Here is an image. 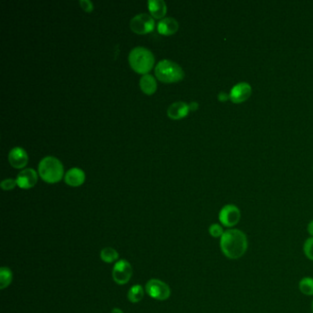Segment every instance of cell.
<instances>
[{"instance_id":"1","label":"cell","mask_w":313,"mask_h":313,"mask_svg":"<svg viewBox=\"0 0 313 313\" xmlns=\"http://www.w3.org/2000/svg\"><path fill=\"white\" fill-rule=\"evenodd\" d=\"M248 241L246 234L236 229L224 231L221 238V249L223 255L230 259H239L246 254Z\"/></svg>"},{"instance_id":"2","label":"cell","mask_w":313,"mask_h":313,"mask_svg":"<svg viewBox=\"0 0 313 313\" xmlns=\"http://www.w3.org/2000/svg\"><path fill=\"white\" fill-rule=\"evenodd\" d=\"M155 58L149 49L136 47L130 51L129 63L135 72L141 75H147L153 69Z\"/></svg>"},{"instance_id":"3","label":"cell","mask_w":313,"mask_h":313,"mask_svg":"<svg viewBox=\"0 0 313 313\" xmlns=\"http://www.w3.org/2000/svg\"><path fill=\"white\" fill-rule=\"evenodd\" d=\"M41 179L49 184L59 182L63 177V166L60 160L53 156H46L39 164Z\"/></svg>"},{"instance_id":"4","label":"cell","mask_w":313,"mask_h":313,"mask_svg":"<svg viewBox=\"0 0 313 313\" xmlns=\"http://www.w3.org/2000/svg\"><path fill=\"white\" fill-rule=\"evenodd\" d=\"M156 78L164 83L180 82L185 77L182 67L170 60H163L154 68Z\"/></svg>"},{"instance_id":"5","label":"cell","mask_w":313,"mask_h":313,"mask_svg":"<svg viewBox=\"0 0 313 313\" xmlns=\"http://www.w3.org/2000/svg\"><path fill=\"white\" fill-rule=\"evenodd\" d=\"M145 290L152 299L157 300H166L171 295V289L168 285L162 280L154 279L147 282L145 286Z\"/></svg>"},{"instance_id":"6","label":"cell","mask_w":313,"mask_h":313,"mask_svg":"<svg viewBox=\"0 0 313 313\" xmlns=\"http://www.w3.org/2000/svg\"><path fill=\"white\" fill-rule=\"evenodd\" d=\"M155 27L153 17L146 13L136 15L130 20V29L137 34H146L153 31Z\"/></svg>"},{"instance_id":"7","label":"cell","mask_w":313,"mask_h":313,"mask_svg":"<svg viewBox=\"0 0 313 313\" xmlns=\"http://www.w3.org/2000/svg\"><path fill=\"white\" fill-rule=\"evenodd\" d=\"M132 272V267L128 261H117L112 271V277L117 284H127L131 279Z\"/></svg>"},{"instance_id":"8","label":"cell","mask_w":313,"mask_h":313,"mask_svg":"<svg viewBox=\"0 0 313 313\" xmlns=\"http://www.w3.org/2000/svg\"><path fill=\"white\" fill-rule=\"evenodd\" d=\"M241 219V212L235 205H226L222 207L219 214V220L223 226H235L240 222Z\"/></svg>"},{"instance_id":"9","label":"cell","mask_w":313,"mask_h":313,"mask_svg":"<svg viewBox=\"0 0 313 313\" xmlns=\"http://www.w3.org/2000/svg\"><path fill=\"white\" fill-rule=\"evenodd\" d=\"M252 95V87L250 84L246 82H241L236 84L231 88L230 93V99L234 104H241L246 101Z\"/></svg>"},{"instance_id":"10","label":"cell","mask_w":313,"mask_h":313,"mask_svg":"<svg viewBox=\"0 0 313 313\" xmlns=\"http://www.w3.org/2000/svg\"><path fill=\"white\" fill-rule=\"evenodd\" d=\"M17 185L23 189L33 188L38 181L37 172L32 168H27L19 172L17 177Z\"/></svg>"},{"instance_id":"11","label":"cell","mask_w":313,"mask_h":313,"mask_svg":"<svg viewBox=\"0 0 313 313\" xmlns=\"http://www.w3.org/2000/svg\"><path fill=\"white\" fill-rule=\"evenodd\" d=\"M9 161L14 168L22 169L28 164L29 156L24 149L20 147H14L9 154Z\"/></svg>"},{"instance_id":"12","label":"cell","mask_w":313,"mask_h":313,"mask_svg":"<svg viewBox=\"0 0 313 313\" xmlns=\"http://www.w3.org/2000/svg\"><path fill=\"white\" fill-rule=\"evenodd\" d=\"M188 112L189 107L183 101L175 102L167 109V116L172 120H181L188 116Z\"/></svg>"},{"instance_id":"13","label":"cell","mask_w":313,"mask_h":313,"mask_svg":"<svg viewBox=\"0 0 313 313\" xmlns=\"http://www.w3.org/2000/svg\"><path fill=\"white\" fill-rule=\"evenodd\" d=\"M86 176L84 171L80 168L74 167L69 169L65 176H64V181L70 187H79L85 182Z\"/></svg>"},{"instance_id":"14","label":"cell","mask_w":313,"mask_h":313,"mask_svg":"<svg viewBox=\"0 0 313 313\" xmlns=\"http://www.w3.org/2000/svg\"><path fill=\"white\" fill-rule=\"evenodd\" d=\"M179 29V22L173 18L162 19L157 24V30L162 35H173Z\"/></svg>"},{"instance_id":"15","label":"cell","mask_w":313,"mask_h":313,"mask_svg":"<svg viewBox=\"0 0 313 313\" xmlns=\"http://www.w3.org/2000/svg\"><path fill=\"white\" fill-rule=\"evenodd\" d=\"M148 7L150 13L154 19H162L167 11L165 2L163 0H150Z\"/></svg>"},{"instance_id":"16","label":"cell","mask_w":313,"mask_h":313,"mask_svg":"<svg viewBox=\"0 0 313 313\" xmlns=\"http://www.w3.org/2000/svg\"><path fill=\"white\" fill-rule=\"evenodd\" d=\"M140 87L142 91L146 95H153L157 89V83L152 75H145L140 80Z\"/></svg>"},{"instance_id":"17","label":"cell","mask_w":313,"mask_h":313,"mask_svg":"<svg viewBox=\"0 0 313 313\" xmlns=\"http://www.w3.org/2000/svg\"><path fill=\"white\" fill-rule=\"evenodd\" d=\"M145 297V289L140 285H134L128 292V299L131 303H138Z\"/></svg>"},{"instance_id":"18","label":"cell","mask_w":313,"mask_h":313,"mask_svg":"<svg viewBox=\"0 0 313 313\" xmlns=\"http://www.w3.org/2000/svg\"><path fill=\"white\" fill-rule=\"evenodd\" d=\"M100 258L103 262L111 264L119 259V253L112 247H105L100 252Z\"/></svg>"},{"instance_id":"19","label":"cell","mask_w":313,"mask_h":313,"mask_svg":"<svg viewBox=\"0 0 313 313\" xmlns=\"http://www.w3.org/2000/svg\"><path fill=\"white\" fill-rule=\"evenodd\" d=\"M13 280L12 272L9 267H1L0 270V289H4L8 288Z\"/></svg>"},{"instance_id":"20","label":"cell","mask_w":313,"mask_h":313,"mask_svg":"<svg viewBox=\"0 0 313 313\" xmlns=\"http://www.w3.org/2000/svg\"><path fill=\"white\" fill-rule=\"evenodd\" d=\"M299 290L307 296L313 295V279L311 277H304L299 282Z\"/></svg>"},{"instance_id":"21","label":"cell","mask_w":313,"mask_h":313,"mask_svg":"<svg viewBox=\"0 0 313 313\" xmlns=\"http://www.w3.org/2000/svg\"><path fill=\"white\" fill-rule=\"evenodd\" d=\"M304 254L309 260L313 261V237L307 239L303 246Z\"/></svg>"},{"instance_id":"22","label":"cell","mask_w":313,"mask_h":313,"mask_svg":"<svg viewBox=\"0 0 313 313\" xmlns=\"http://www.w3.org/2000/svg\"><path fill=\"white\" fill-rule=\"evenodd\" d=\"M208 232H210V234H211L212 237H214V238H219V237L222 238L223 233H224L223 228H222L220 224H217V223H213V224H212V225L210 226Z\"/></svg>"},{"instance_id":"23","label":"cell","mask_w":313,"mask_h":313,"mask_svg":"<svg viewBox=\"0 0 313 313\" xmlns=\"http://www.w3.org/2000/svg\"><path fill=\"white\" fill-rule=\"evenodd\" d=\"M0 186H1L2 189L9 191V190H12L18 185H17V181L15 179H8L3 180L0 184Z\"/></svg>"},{"instance_id":"24","label":"cell","mask_w":313,"mask_h":313,"mask_svg":"<svg viewBox=\"0 0 313 313\" xmlns=\"http://www.w3.org/2000/svg\"><path fill=\"white\" fill-rule=\"evenodd\" d=\"M79 5L81 6V8L86 12H91L92 10H94V6L89 0H80Z\"/></svg>"},{"instance_id":"25","label":"cell","mask_w":313,"mask_h":313,"mask_svg":"<svg viewBox=\"0 0 313 313\" xmlns=\"http://www.w3.org/2000/svg\"><path fill=\"white\" fill-rule=\"evenodd\" d=\"M218 98H219L220 101H227V100L230 99V94H227L226 92H221V93L219 94V96H218Z\"/></svg>"},{"instance_id":"26","label":"cell","mask_w":313,"mask_h":313,"mask_svg":"<svg viewBox=\"0 0 313 313\" xmlns=\"http://www.w3.org/2000/svg\"><path fill=\"white\" fill-rule=\"evenodd\" d=\"M189 111H196L198 109V103L197 102H191L189 105Z\"/></svg>"},{"instance_id":"27","label":"cell","mask_w":313,"mask_h":313,"mask_svg":"<svg viewBox=\"0 0 313 313\" xmlns=\"http://www.w3.org/2000/svg\"><path fill=\"white\" fill-rule=\"evenodd\" d=\"M308 233L310 234V236L313 237V221L308 223Z\"/></svg>"},{"instance_id":"28","label":"cell","mask_w":313,"mask_h":313,"mask_svg":"<svg viewBox=\"0 0 313 313\" xmlns=\"http://www.w3.org/2000/svg\"><path fill=\"white\" fill-rule=\"evenodd\" d=\"M111 313H123V311L121 310V308H115L111 310Z\"/></svg>"},{"instance_id":"29","label":"cell","mask_w":313,"mask_h":313,"mask_svg":"<svg viewBox=\"0 0 313 313\" xmlns=\"http://www.w3.org/2000/svg\"><path fill=\"white\" fill-rule=\"evenodd\" d=\"M311 309H312V313H313V301H312V304H311Z\"/></svg>"}]
</instances>
